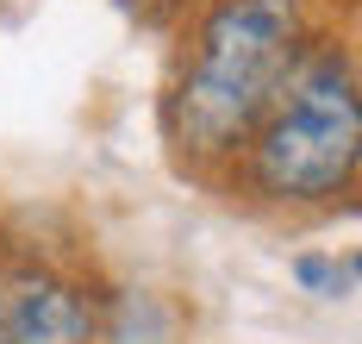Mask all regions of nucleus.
I'll return each instance as SVG.
<instances>
[{"label": "nucleus", "instance_id": "obj_1", "mask_svg": "<svg viewBox=\"0 0 362 344\" xmlns=\"http://www.w3.org/2000/svg\"><path fill=\"white\" fill-rule=\"evenodd\" d=\"M319 32V0H200L156 101L169 156L187 176L218 182Z\"/></svg>", "mask_w": 362, "mask_h": 344}, {"label": "nucleus", "instance_id": "obj_2", "mask_svg": "<svg viewBox=\"0 0 362 344\" xmlns=\"http://www.w3.org/2000/svg\"><path fill=\"white\" fill-rule=\"evenodd\" d=\"M362 176V76L356 44L344 32H319L293 63L288 88L262 113L238 163L218 176V188L256 213H337L350 207Z\"/></svg>", "mask_w": 362, "mask_h": 344}, {"label": "nucleus", "instance_id": "obj_3", "mask_svg": "<svg viewBox=\"0 0 362 344\" xmlns=\"http://www.w3.org/2000/svg\"><path fill=\"white\" fill-rule=\"evenodd\" d=\"M100 288L44 251H0V344H94Z\"/></svg>", "mask_w": 362, "mask_h": 344}, {"label": "nucleus", "instance_id": "obj_4", "mask_svg": "<svg viewBox=\"0 0 362 344\" xmlns=\"http://www.w3.org/2000/svg\"><path fill=\"white\" fill-rule=\"evenodd\" d=\"M94 344H187V313L175 294H163L150 282H125V288L100 294Z\"/></svg>", "mask_w": 362, "mask_h": 344}, {"label": "nucleus", "instance_id": "obj_5", "mask_svg": "<svg viewBox=\"0 0 362 344\" xmlns=\"http://www.w3.org/2000/svg\"><path fill=\"white\" fill-rule=\"evenodd\" d=\"M288 275L313 294V301H350V294H356V257H350V251H344V257H337V251H300L288 263Z\"/></svg>", "mask_w": 362, "mask_h": 344}, {"label": "nucleus", "instance_id": "obj_6", "mask_svg": "<svg viewBox=\"0 0 362 344\" xmlns=\"http://www.w3.org/2000/svg\"><path fill=\"white\" fill-rule=\"evenodd\" d=\"M125 13H138V19H175L187 6H200V0H119Z\"/></svg>", "mask_w": 362, "mask_h": 344}]
</instances>
